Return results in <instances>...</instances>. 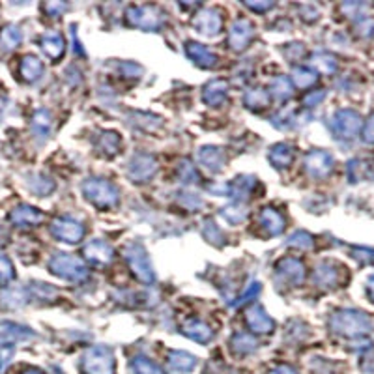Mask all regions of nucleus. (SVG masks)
<instances>
[{
	"label": "nucleus",
	"instance_id": "7c9ffc66",
	"mask_svg": "<svg viewBox=\"0 0 374 374\" xmlns=\"http://www.w3.org/2000/svg\"><path fill=\"white\" fill-rule=\"evenodd\" d=\"M32 129H34V133H36L38 137L41 138L49 137V133H51L53 129L51 113L45 111V109L38 111V113L32 116Z\"/></svg>",
	"mask_w": 374,
	"mask_h": 374
},
{
	"label": "nucleus",
	"instance_id": "6e6d98bb",
	"mask_svg": "<svg viewBox=\"0 0 374 374\" xmlns=\"http://www.w3.org/2000/svg\"><path fill=\"white\" fill-rule=\"evenodd\" d=\"M367 292H369V297L374 302V275H370L369 281H367Z\"/></svg>",
	"mask_w": 374,
	"mask_h": 374
},
{
	"label": "nucleus",
	"instance_id": "ea45409f",
	"mask_svg": "<svg viewBox=\"0 0 374 374\" xmlns=\"http://www.w3.org/2000/svg\"><path fill=\"white\" fill-rule=\"evenodd\" d=\"M202 234L210 243L214 246H223V241H225V236H223V232L219 231V226L214 223L211 219L204 221V226H202Z\"/></svg>",
	"mask_w": 374,
	"mask_h": 374
},
{
	"label": "nucleus",
	"instance_id": "20e7f679",
	"mask_svg": "<svg viewBox=\"0 0 374 374\" xmlns=\"http://www.w3.org/2000/svg\"><path fill=\"white\" fill-rule=\"evenodd\" d=\"M129 25L143 28V31L154 32L159 31L165 23V13L159 10L158 6L146 4V6H131L126 11Z\"/></svg>",
	"mask_w": 374,
	"mask_h": 374
},
{
	"label": "nucleus",
	"instance_id": "4d7b16f0",
	"mask_svg": "<svg viewBox=\"0 0 374 374\" xmlns=\"http://www.w3.org/2000/svg\"><path fill=\"white\" fill-rule=\"evenodd\" d=\"M23 374H43V373H41L40 369H34V367H32V369H26Z\"/></svg>",
	"mask_w": 374,
	"mask_h": 374
},
{
	"label": "nucleus",
	"instance_id": "a19ab883",
	"mask_svg": "<svg viewBox=\"0 0 374 374\" xmlns=\"http://www.w3.org/2000/svg\"><path fill=\"white\" fill-rule=\"evenodd\" d=\"M221 216L225 217L229 223H234V225H238V223H241V221H246L247 210L241 204H232V206H226V208H223Z\"/></svg>",
	"mask_w": 374,
	"mask_h": 374
},
{
	"label": "nucleus",
	"instance_id": "9b49d317",
	"mask_svg": "<svg viewBox=\"0 0 374 374\" xmlns=\"http://www.w3.org/2000/svg\"><path fill=\"white\" fill-rule=\"evenodd\" d=\"M253 38H255V26H253V23H249L247 19H238L232 25L231 34H229V45H231L232 51L241 53L249 47Z\"/></svg>",
	"mask_w": 374,
	"mask_h": 374
},
{
	"label": "nucleus",
	"instance_id": "4c0bfd02",
	"mask_svg": "<svg viewBox=\"0 0 374 374\" xmlns=\"http://www.w3.org/2000/svg\"><path fill=\"white\" fill-rule=\"evenodd\" d=\"M131 367H133V370L137 374H165L163 370L159 369L158 365L152 363L148 358H143V356H137V358H133V361H131Z\"/></svg>",
	"mask_w": 374,
	"mask_h": 374
},
{
	"label": "nucleus",
	"instance_id": "b1692460",
	"mask_svg": "<svg viewBox=\"0 0 374 374\" xmlns=\"http://www.w3.org/2000/svg\"><path fill=\"white\" fill-rule=\"evenodd\" d=\"M182 334L185 337L193 339L197 343H210L211 339H214V331L210 329V326L204 322H200V320H187V322L182 326Z\"/></svg>",
	"mask_w": 374,
	"mask_h": 374
},
{
	"label": "nucleus",
	"instance_id": "f03ea898",
	"mask_svg": "<svg viewBox=\"0 0 374 374\" xmlns=\"http://www.w3.org/2000/svg\"><path fill=\"white\" fill-rule=\"evenodd\" d=\"M49 270L55 275L66 279L72 282H82L88 279V268L84 266V262L81 258L73 255H66V253H57L49 260Z\"/></svg>",
	"mask_w": 374,
	"mask_h": 374
},
{
	"label": "nucleus",
	"instance_id": "39448f33",
	"mask_svg": "<svg viewBox=\"0 0 374 374\" xmlns=\"http://www.w3.org/2000/svg\"><path fill=\"white\" fill-rule=\"evenodd\" d=\"M84 374H114V354L109 346H92L82 356Z\"/></svg>",
	"mask_w": 374,
	"mask_h": 374
},
{
	"label": "nucleus",
	"instance_id": "f3484780",
	"mask_svg": "<svg viewBox=\"0 0 374 374\" xmlns=\"http://www.w3.org/2000/svg\"><path fill=\"white\" fill-rule=\"evenodd\" d=\"M314 282L322 288H335L341 282V268L335 262H320L314 270Z\"/></svg>",
	"mask_w": 374,
	"mask_h": 374
},
{
	"label": "nucleus",
	"instance_id": "9d476101",
	"mask_svg": "<svg viewBox=\"0 0 374 374\" xmlns=\"http://www.w3.org/2000/svg\"><path fill=\"white\" fill-rule=\"evenodd\" d=\"M305 170L313 178H326L334 170V158L329 152L314 150V152L305 155Z\"/></svg>",
	"mask_w": 374,
	"mask_h": 374
},
{
	"label": "nucleus",
	"instance_id": "aec40b11",
	"mask_svg": "<svg viewBox=\"0 0 374 374\" xmlns=\"http://www.w3.org/2000/svg\"><path fill=\"white\" fill-rule=\"evenodd\" d=\"M247 324L256 334H272L273 328H275V322L260 305H255L247 311Z\"/></svg>",
	"mask_w": 374,
	"mask_h": 374
},
{
	"label": "nucleus",
	"instance_id": "f257e3e1",
	"mask_svg": "<svg viewBox=\"0 0 374 374\" xmlns=\"http://www.w3.org/2000/svg\"><path fill=\"white\" fill-rule=\"evenodd\" d=\"M329 328L337 335L348 339L365 337L373 331V320L361 311L354 309H341L329 318Z\"/></svg>",
	"mask_w": 374,
	"mask_h": 374
},
{
	"label": "nucleus",
	"instance_id": "c03bdc74",
	"mask_svg": "<svg viewBox=\"0 0 374 374\" xmlns=\"http://www.w3.org/2000/svg\"><path fill=\"white\" fill-rule=\"evenodd\" d=\"M178 202L184 208H189V210H199L200 206H202V199H200L197 193H189V191H182L178 195Z\"/></svg>",
	"mask_w": 374,
	"mask_h": 374
},
{
	"label": "nucleus",
	"instance_id": "f704fd0d",
	"mask_svg": "<svg viewBox=\"0 0 374 374\" xmlns=\"http://www.w3.org/2000/svg\"><path fill=\"white\" fill-rule=\"evenodd\" d=\"M28 187H31L36 195L47 197V195H51L53 191H55V182H53L49 176L34 175V176H31V180H28Z\"/></svg>",
	"mask_w": 374,
	"mask_h": 374
},
{
	"label": "nucleus",
	"instance_id": "393cba45",
	"mask_svg": "<svg viewBox=\"0 0 374 374\" xmlns=\"http://www.w3.org/2000/svg\"><path fill=\"white\" fill-rule=\"evenodd\" d=\"M268 159H270V163H272L275 169H288L294 161V148L287 143L275 144V146H272V150H270Z\"/></svg>",
	"mask_w": 374,
	"mask_h": 374
},
{
	"label": "nucleus",
	"instance_id": "dca6fc26",
	"mask_svg": "<svg viewBox=\"0 0 374 374\" xmlns=\"http://www.w3.org/2000/svg\"><path fill=\"white\" fill-rule=\"evenodd\" d=\"M32 337H34V331L25 326H19L16 322H0V346H13L16 343Z\"/></svg>",
	"mask_w": 374,
	"mask_h": 374
},
{
	"label": "nucleus",
	"instance_id": "a211bd4d",
	"mask_svg": "<svg viewBox=\"0 0 374 374\" xmlns=\"http://www.w3.org/2000/svg\"><path fill=\"white\" fill-rule=\"evenodd\" d=\"M82 255H84V258H87V260L92 262V264L105 266V264H109V262L113 260L114 251L111 249V246H109V243H105L103 240H94V241H90V243H87V246H84V249H82Z\"/></svg>",
	"mask_w": 374,
	"mask_h": 374
},
{
	"label": "nucleus",
	"instance_id": "5fc2aeb1",
	"mask_svg": "<svg viewBox=\"0 0 374 374\" xmlns=\"http://www.w3.org/2000/svg\"><path fill=\"white\" fill-rule=\"evenodd\" d=\"M268 374H297V370L290 367V365H279V367L272 369Z\"/></svg>",
	"mask_w": 374,
	"mask_h": 374
},
{
	"label": "nucleus",
	"instance_id": "ddd939ff",
	"mask_svg": "<svg viewBox=\"0 0 374 374\" xmlns=\"http://www.w3.org/2000/svg\"><path fill=\"white\" fill-rule=\"evenodd\" d=\"M277 273L287 279L290 285H299L305 279V266L299 258H294V256H285L281 260L277 262Z\"/></svg>",
	"mask_w": 374,
	"mask_h": 374
},
{
	"label": "nucleus",
	"instance_id": "603ef678",
	"mask_svg": "<svg viewBox=\"0 0 374 374\" xmlns=\"http://www.w3.org/2000/svg\"><path fill=\"white\" fill-rule=\"evenodd\" d=\"M363 141H365V143L374 144V113L370 114L369 120H367V123H365V129H363Z\"/></svg>",
	"mask_w": 374,
	"mask_h": 374
},
{
	"label": "nucleus",
	"instance_id": "a18cd8bd",
	"mask_svg": "<svg viewBox=\"0 0 374 374\" xmlns=\"http://www.w3.org/2000/svg\"><path fill=\"white\" fill-rule=\"evenodd\" d=\"M31 292L36 297H41V299H55L58 294L55 288L47 287L45 282H34L31 287Z\"/></svg>",
	"mask_w": 374,
	"mask_h": 374
},
{
	"label": "nucleus",
	"instance_id": "2eb2a0df",
	"mask_svg": "<svg viewBox=\"0 0 374 374\" xmlns=\"http://www.w3.org/2000/svg\"><path fill=\"white\" fill-rule=\"evenodd\" d=\"M8 219H10L11 225L16 226H36L43 221V214L34 206L19 204L10 211Z\"/></svg>",
	"mask_w": 374,
	"mask_h": 374
},
{
	"label": "nucleus",
	"instance_id": "de8ad7c7",
	"mask_svg": "<svg viewBox=\"0 0 374 374\" xmlns=\"http://www.w3.org/2000/svg\"><path fill=\"white\" fill-rule=\"evenodd\" d=\"M43 10H45V13L49 17H60L62 13L67 10V4L66 2H58V0H55V2H47V4L43 6Z\"/></svg>",
	"mask_w": 374,
	"mask_h": 374
},
{
	"label": "nucleus",
	"instance_id": "5701e85b",
	"mask_svg": "<svg viewBox=\"0 0 374 374\" xmlns=\"http://www.w3.org/2000/svg\"><path fill=\"white\" fill-rule=\"evenodd\" d=\"M260 225L270 236H279V234L285 232L287 221H285L282 214H279V211L273 210V208H264V210L260 211Z\"/></svg>",
	"mask_w": 374,
	"mask_h": 374
},
{
	"label": "nucleus",
	"instance_id": "473e14b6",
	"mask_svg": "<svg viewBox=\"0 0 374 374\" xmlns=\"http://www.w3.org/2000/svg\"><path fill=\"white\" fill-rule=\"evenodd\" d=\"M317 81H318L317 72H314V70H311V67H305V66L294 67V72H292L294 87L309 88V87H313Z\"/></svg>",
	"mask_w": 374,
	"mask_h": 374
},
{
	"label": "nucleus",
	"instance_id": "423d86ee",
	"mask_svg": "<svg viewBox=\"0 0 374 374\" xmlns=\"http://www.w3.org/2000/svg\"><path fill=\"white\" fill-rule=\"evenodd\" d=\"M123 256H126L129 268L133 270V273L141 279V281L146 282V285H152V282L155 281L154 268L150 264L148 253H146V249H144L143 246H138V243H129V246L123 249Z\"/></svg>",
	"mask_w": 374,
	"mask_h": 374
},
{
	"label": "nucleus",
	"instance_id": "4be33fe9",
	"mask_svg": "<svg viewBox=\"0 0 374 374\" xmlns=\"http://www.w3.org/2000/svg\"><path fill=\"white\" fill-rule=\"evenodd\" d=\"M226 92H229V82L225 79H214L202 90V101L210 107H219L225 101Z\"/></svg>",
	"mask_w": 374,
	"mask_h": 374
},
{
	"label": "nucleus",
	"instance_id": "a878e982",
	"mask_svg": "<svg viewBox=\"0 0 374 374\" xmlns=\"http://www.w3.org/2000/svg\"><path fill=\"white\" fill-rule=\"evenodd\" d=\"M169 367L170 370H175V373L180 374L191 373V370L197 367V358L195 356L187 354V352L176 350V352H170L169 354Z\"/></svg>",
	"mask_w": 374,
	"mask_h": 374
},
{
	"label": "nucleus",
	"instance_id": "58836bf2",
	"mask_svg": "<svg viewBox=\"0 0 374 374\" xmlns=\"http://www.w3.org/2000/svg\"><path fill=\"white\" fill-rule=\"evenodd\" d=\"M178 178L184 182V184H199L200 176L197 172V169L189 161H180L178 165Z\"/></svg>",
	"mask_w": 374,
	"mask_h": 374
},
{
	"label": "nucleus",
	"instance_id": "72a5a7b5",
	"mask_svg": "<svg viewBox=\"0 0 374 374\" xmlns=\"http://www.w3.org/2000/svg\"><path fill=\"white\" fill-rule=\"evenodd\" d=\"M120 146H122V138L116 131H105L99 137V150L105 155H114L119 154Z\"/></svg>",
	"mask_w": 374,
	"mask_h": 374
},
{
	"label": "nucleus",
	"instance_id": "79ce46f5",
	"mask_svg": "<svg viewBox=\"0 0 374 374\" xmlns=\"http://www.w3.org/2000/svg\"><path fill=\"white\" fill-rule=\"evenodd\" d=\"M288 246L296 247V249H313L314 241H313V236H311L309 232L297 231L296 234H292V236H290V240H288Z\"/></svg>",
	"mask_w": 374,
	"mask_h": 374
},
{
	"label": "nucleus",
	"instance_id": "49530a36",
	"mask_svg": "<svg viewBox=\"0 0 374 374\" xmlns=\"http://www.w3.org/2000/svg\"><path fill=\"white\" fill-rule=\"evenodd\" d=\"M260 290H262V287H260V282H251V285H249V287L246 288V292L241 294L240 296V299H238L236 303H234V307H241V305H243V303H247V302H253V299H255L256 296H258V294H260Z\"/></svg>",
	"mask_w": 374,
	"mask_h": 374
},
{
	"label": "nucleus",
	"instance_id": "bb28decb",
	"mask_svg": "<svg viewBox=\"0 0 374 374\" xmlns=\"http://www.w3.org/2000/svg\"><path fill=\"white\" fill-rule=\"evenodd\" d=\"M21 75L26 82H34L43 75V64L38 57L34 55H26L23 60H21Z\"/></svg>",
	"mask_w": 374,
	"mask_h": 374
},
{
	"label": "nucleus",
	"instance_id": "4468645a",
	"mask_svg": "<svg viewBox=\"0 0 374 374\" xmlns=\"http://www.w3.org/2000/svg\"><path fill=\"white\" fill-rule=\"evenodd\" d=\"M197 158H199V163L210 172H219L226 165V152L217 146H202Z\"/></svg>",
	"mask_w": 374,
	"mask_h": 374
},
{
	"label": "nucleus",
	"instance_id": "2f4dec72",
	"mask_svg": "<svg viewBox=\"0 0 374 374\" xmlns=\"http://www.w3.org/2000/svg\"><path fill=\"white\" fill-rule=\"evenodd\" d=\"M246 107L251 109V111H260V109H266L270 105V92L264 90V88H253L246 94Z\"/></svg>",
	"mask_w": 374,
	"mask_h": 374
},
{
	"label": "nucleus",
	"instance_id": "13d9d810",
	"mask_svg": "<svg viewBox=\"0 0 374 374\" xmlns=\"http://www.w3.org/2000/svg\"><path fill=\"white\" fill-rule=\"evenodd\" d=\"M4 236H6V232L2 231V229H0V243H2V238H4Z\"/></svg>",
	"mask_w": 374,
	"mask_h": 374
},
{
	"label": "nucleus",
	"instance_id": "c9c22d12",
	"mask_svg": "<svg viewBox=\"0 0 374 374\" xmlns=\"http://www.w3.org/2000/svg\"><path fill=\"white\" fill-rule=\"evenodd\" d=\"M313 66L322 73H335L337 72V58L329 53H314Z\"/></svg>",
	"mask_w": 374,
	"mask_h": 374
},
{
	"label": "nucleus",
	"instance_id": "864d4df0",
	"mask_svg": "<svg viewBox=\"0 0 374 374\" xmlns=\"http://www.w3.org/2000/svg\"><path fill=\"white\" fill-rule=\"evenodd\" d=\"M11 356H13V348L11 346H4L0 350V370H4L8 367V363L11 361Z\"/></svg>",
	"mask_w": 374,
	"mask_h": 374
},
{
	"label": "nucleus",
	"instance_id": "37998d69",
	"mask_svg": "<svg viewBox=\"0 0 374 374\" xmlns=\"http://www.w3.org/2000/svg\"><path fill=\"white\" fill-rule=\"evenodd\" d=\"M13 277H16V270H13L11 260L6 256H0V287L10 285L13 281Z\"/></svg>",
	"mask_w": 374,
	"mask_h": 374
},
{
	"label": "nucleus",
	"instance_id": "8fccbe9b",
	"mask_svg": "<svg viewBox=\"0 0 374 374\" xmlns=\"http://www.w3.org/2000/svg\"><path fill=\"white\" fill-rule=\"evenodd\" d=\"M122 72L126 77H141L143 75V67L133 64V62H123Z\"/></svg>",
	"mask_w": 374,
	"mask_h": 374
},
{
	"label": "nucleus",
	"instance_id": "c85d7f7f",
	"mask_svg": "<svg viewBox=\"0 0 374 374\" xmlns=\"http://www.w3.org/2000/svg\"><path fill=\"white\" fill-rule=\"evenodd\" d=\"M232 352H236L240 356L253 354L258 348V341L249 334H238L231 339Z\"/></svg>",
	"mask_w": 374,
	"mask_h": 374
},
{
	"label": "nucleus",
	"instance_id": "cd10ccee",
	"mask_svg": "<svg viewBox=\"0 0 374 374\" xmlns=\"http://www.w3.org/2000/svg\"><path fill=\"white\" fill-rule=\"evenodd\" d=\"M255 185L256 180L253 176H240L232 184H229V197H234L236 200H246Z\"/></svg>",
	"mask_w": 374,
	"mask_h": 374
},
{
	"label": "nucleus",
	"instance_id": "7ed1b4c3",
	"mask_svg": "<svg viewBox=\"0 0 374 374\" xmlns=\"http://www.w3.org/2000/svg\"><path fill=\"white\" fill-rule=\"evenodd\" d=\"M82 193L94 206L109 210L119 204V189L113 184H109L107 180L90 178L82 184Z\"/></svg>",
	"mask_w": 374,
	"mask_h": 374
},
{
	"label": "nucleus",
	"instance_id": "412c9836",
	"mask_svg": "<svg viewBox=\"0 0 374 374\" xmlns=\"http://www.w3.org/2000/svg\"><path fill=\"white\" fill-rule=\"evenodd\" d=\"M40 45L41 51L45 53L47 57L53 58V60H58V58L64 55L66 51V40L62 36L60 32H45L43 36L40 38Z\"/></svg>",
	"mask_w": 374,
	"mask_h": 374
},
{
	"label": "nucleus",
	"instance_id": "f8f14e48",
	"mask_svg": "<svg viewBox=\"0 0 374 374\" xmlns=\"http://www.w3.org/2000/svg\"><path fill=\"white\" fill-rule=\"evenodd\" d=\"M193 28L204 36H216L223 28V17L214 8H206V10L199 11L193 19Z\"/></svg>",
	"mask_w": 374,
	"mask_h": 374
},
{
	"label": "nucleus",
	"instance_id": "6e6552de",
	"mask_svg": "<svg viewBox=\"0 0 374 374\" xmlns=\"http://www.w3.org/2000/svg\"><path fill=\"white\" fill-rule=\"evenodd\" d=\"M158 170V159L150 154H137L128 165L129 178L141 184V182H148Z\"/></svg>",
	"mask_w": 374,
	"mask_h": 374
},
{
	"label": "nucleus",
	"instance_id": "6ab92c4d",
	"mask_svg": "<svg viewBox=\"0 0 374 374\" xmlns=\"http://www.w3.org/2000/svg\"><path fill=\"white\" fill-rule=\"evenodd\" d=\"M185 55L191 58V60L195 62L197 66L200 67H214L217 64V57L214 53L208 49L202 43H197V41H187L185 43Z\"/></svg>",
	"mask_w": 374,
	"mask_h": 374
},
{
	"label": "nucleus",
	"instance_id": "3c124183",
	"mask_svg": "<svg viewBox=\"0 0 374 374\" xmlns=\"http://www.w3.org/2000/svg\"><path fill=\"white\" fill-rule=\"evenodd\" d=\"M324 98H326V90H314V92H311L307 98L303 99V103H305V107H317Z\"/></svg>",
	"mask_w": 374,
	"mask_h": 374
},
{
	"label": "nucleus",
	"instance_id": "c756f323",
	"mask_svg": "<svg viewBox=\"0 0 374 374\" xmlns=\"http://www.w3.org/2000/svg\"><path fill=\"white\" fill-rule=\"evenodd\" d=\"M23 40V34L16 25H8L0 31V51H13Z\"/></svg>",
	"mask_w": 374,
	"mask_h": 374
},
{
	"label": "nucleus",
	"instance_id": "1a4fd4ad",
	"mask_svg": "<svg viewBox=\"0 0 374 374\" xmlns=\"http://www.w3.org/2000/svg\"><path fill=\"white\" fill-rule=\"evenodd\" d=\"M51 232L57 240L66 241V243H77L84 236V226L79 221L70 219V217H58L53 221Z\"/></svg>",
	"mask_w": 374,
	"mask_h": 374
},
{
	"label": "nucleus",
	"instance_id": "0eeeda50",
	"mask_svg": "<svg viewBox=\"0 0 374 374\" xmlns=\"http://www.w3.org/2000/svg\"><path fill=\"white\" fill-rule=\"evenodd\" d=\"M329 128L335 137L341 141H352L354 137H358L359 129H361V116L352 109H341L334 114Z\"/></svg>",
	"mask_w": 374,
	"mask_h": 374
},
{
	"label": "nucleus",
	"instance_id": "09e8293b",
	"mask_svg": "<svg viewBox=\"0 0 374 374\" xmlns=\"http://www.w3.org/2000/svg\"><path fill=\"white\" fill-rule=\"evenodd\" d=\"M246 6L253 11H268L272 10L275 2H272V0H266V2H262V0H247Z\"/></svg>",
	"mask_w": 374,
	"mask_h": 374
},
{
	"label": "nucleus",
	"instance_id": "e433bc0d",
	"mask_svg": "<svg viewBox=\"0 0 374 374\" xmlns=\"http://www.w3.org/2000/svg\"><path fill=\"white\" fill-rule=\"evenodd\" d=\"M292 92H294V87H292V81H290V79L279 75V77L272 81V94L277 99H279V101H285V99L290 98Z\"/></svg>",
	"mask_w": 374,
	"mask_h": 374
}]
</instances>
